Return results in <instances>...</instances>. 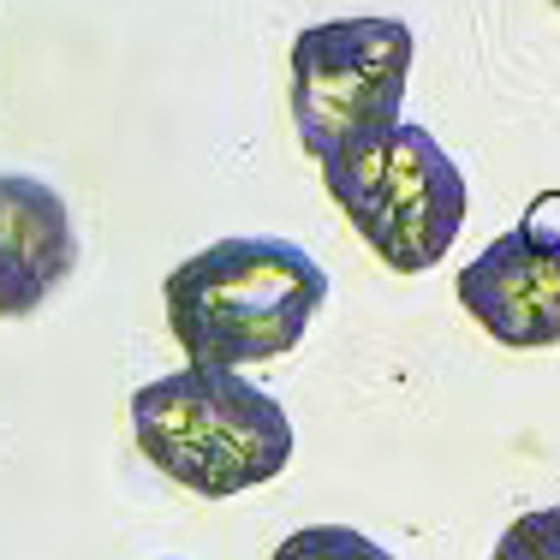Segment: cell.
<instances>
[{"instance_id": "cell-1", "label": "cell", "mask_w": 560, "mask_h": 560, "mask_svg": "<svg viewBox=\"0 0 560 560\" xmlns=\"http://www.w3.org/2000/svg\"><path fill=\"white\" fill-rule=\"evenodd\" d=\"M167 328L197 370L287 358L328 304V275L292 238H215L162 280Z\"/></svg>"}, {"instance_id": "cell-2", "label": "cell", "mask_w": 560, "mask_h": 560, "mask_svg": "<svg viewBox=\"0 0 560 560\" xmlns=\"http://www.w3.org/2000/svg\"><path fill=\"white\" fill-rule=\"evenodd\" d=\"M131 435L162 477L203 501L275 483L292 465L287 406L238 370H173L131 394Z\"/></svg>"}, {"instance_id": "cell-3", "label": "cell", "mask_w": 560, "mask_h": 560, "mask_svg": "<svg viewBox=\"0 0 560 560\" xmlns=\"http://www.w3.org/2000/svg\"><path fill=\"white\" fill-rule=\"evenodd\" d=\"M323 185L340 203V215L358 226V238L394 275L435 269L459 238L465 209H471L459 162L411 119H399L394 131L370 143L328 155Z\"/></svg>"}, {"instance_id": "cell-4", "label": "cell", "mask_w": 560, "mask_h": 560, "mask_svg": "<svg viewBox=\"0 0 560 560\" xmlns=\"http://www.w3.org/2000/svg\"><path fill=\"white\" fill-rule=\"evenodd\" d=\"M418 36L406 19H328L292 43V131L316 167L406 119Z\"/></svg>"}, {"instance_id": "cell-5", "label": "cell", "mask_w": 560, "mask_h": 560, "mask_svg": "<svg viewBox=\"0 0 560 560\" xmlns=\"http://www.w3.org/2000/svg\"><path fill=\"white\" fill-rule=\"evenodd\" d=\"M453 292L489 340L513 352L560 346V233L542 226V209H530V221L489 238L465 262Z\"/></svg>"}, {"instance_id": "cell-6", "label": "cell", "mask_w": 560, "mask_h": 560, "mask_svg": "<svg viewBox=\"0 0 560 560\" xmlns=\"http://www.w3.org/2000/svg\"><path fill=\"white\" fill-rule=\"evenodd\" d=\"M78 269L66 197L36 173H0V323L43 311Z\"/></svg>"}, {"instance_id": "cell-7", "label": "cell", "mask_w": 560, "mask_h": 560, "mask_svg": "<svg viewBox=\"0 0 560 560\" xmlns=\"http://www.w3.org/2000/svg\"><path fill=\"white\" fill-rule=\"evenodd\" d=\"M269 560H399V555H388L376 537H364L352 525H304L292 537H280Z\"/></svg>"}, {"instance_id": "cell-8", "label": "cell", "mask_w": 560, "mask_h": 560, "mask_svg": "<svg viewBox=\"0 0 560 560\" xmlns=\"http://www.w3.org/2000/svg\"><path fill=\"white\" fill-rule=\"evenodd\" d=\"M489 560H560V506H537V513L513 518Z\"/></svg>"}]
</instances>
